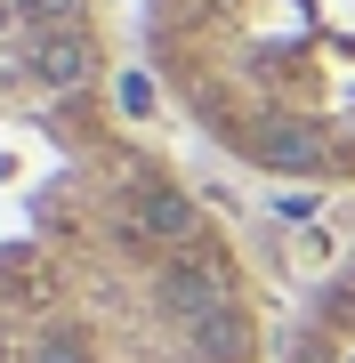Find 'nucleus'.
Returning <instances> with one entry per match:
<instances>
[{
  "mask_svg": "<svg viewBox=\"0 0 355 363\" xmlns=\"http://www.w3.org/2000/svg\"><path fill=\"white\" fill-rule=\"evenodd\" d=\"M0 363H275L250 250L121 105L113 9H0Z\"/></svg>",
  "mask_w": 355,
  "mask_h": 363,
  "instance_id": "nucleus-1",
  "label": "nucleus"
},
{
  "mask_svg": "<svg viewBox=\"0 0 355 363\" xmlns=\"http://www.w3.org/2000/svg\"><path fill=\"white\" fill-rule=\"evenodd\" d=\"M137 40L235 169L355 186V0H137Z\"/></svg>",
  "mask_w": 355,
  "mask_h": 363,
  "instance_id": "nucleus-2",
  "label": "nucleus"
},
{
  "mask_svg": "<svg viewBox=\"0 0 355 363\" xmlns=\"http://www.w3.org/2000/svg\"><path fill=\"white\" fill-rule=\"evenodd\" d=\"M275 363H355V242L275 331Z\"/></svg>",
  "mask_w": 355,
  "mask_h": 363,
  "instance_id": "nucleus-3",
  "label": "nucleus"
},
{
  "mask_svg": "<svg viewBox=\"0 0 355 363\" xmlns=\"http://www.w3.org/2000/svg\"><path fill=\"white\" fill-rule=\"evenodd\" d=\"M0 9H113V0H0Z\"/></svg>",
  "mask_w": 355,
  "mask_h": 363,
  "instance_id": "nucleus-4",
  "label": "nucleus"
}]
</instances>
